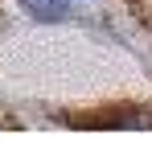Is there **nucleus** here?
Instances as JSON below:
<instances>
[{
  "instance_id": "nucleus-1",
  "label": "nucleus",
  "mask_w": 152,
  "mask_h": 148,
  "mask_svg": "<svg viewBox=\"0 0 152 148\" xmlns=\"http://www.w3.org/2000/svg\"><path fill=\"white\" fill-rule=\"evenodd\" d=\"M29 8L37 12V17H62L70 4H78V0H25Z\"/></svg>"
}]
</instances>
